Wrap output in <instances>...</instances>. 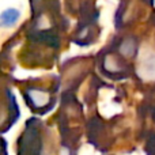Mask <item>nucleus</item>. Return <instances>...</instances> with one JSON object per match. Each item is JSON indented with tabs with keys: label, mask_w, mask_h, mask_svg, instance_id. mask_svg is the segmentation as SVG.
<instances>
[{
	"label": "nucleus",
	"mask_w": 155,
	"mask_h": 155,
	"mask_svg": "<svg viewBox=\"0 0 155 155\" xmlns=\"http://www.w3.org/2000/svg\"><path fill=\"white\" fill-rule=\"evenodd\" d=\"M31 19L23 26L26 45L22 60L29 67H52L61 48L63 34L70 27L59 2H31Z\"/></svg>",
	"instance_id": "1"
},
{
	"label": "nucleus",
	"mask_w": 155,
	"mask_h": 155,
	"mask_svg": "<svg viewBox=\"0 0 155 155\" xmlns=\"http://www.w3.org/2000/svg\"><path fill=\"white\" fill-rule=\"evenodd\" d=\"M16 151L18 155H59L52 131L38 117H31L25 123Z\"/></svg>",
	"instance_id": "2"
},
{
	"label": "nucleus",
	"mask_w": 155,
	"mask_h": 155,
	"mask_svg": "<svg viewBox=\"0 0 155 155\" xmlns=\"http://www.w3.org/2000/svg\"><path fill=\"white\" fill-rule=\"evenodd\" d=\"M68 7L76 15V27L71 35L70 41L78 46H90L98 41L101 34L99 26V10L94 2H74L68 3Z\"/></svg>",
	"instance_id": "3"
},
{
	"label": "nucleus",
	"mask_w": 155,
	"mask_h": 155,
	"mask_svg": "<svg viewBox=\"0 0 155 155\" xmlns=\"http://www.w3.org/2000/svg\"><path fill=\"white\" fill-rule=\"evenodd\" d=\"M40 82L41 79L29 80L23 86H21V93L27 107L35 114L42 116L48 114L54 109L61 84L59 76L51 86L40 84Z\"/></svg>",
	"instance_id": "4"
},
{
	"label": "nucleus",
	"mask_w": 155,
	"mask_h": 155,
	"mask_svg": "<svg viewBox=\"0 0 155 155\" xmlns=\"http://www.w3.org/2000/svg\"><path fill=\"white\" fill-rule=\"evenodd\" d=\"M98 74L110 80H125L135 78V64L124 59L114 48L107 44L94 57Z\"/></svg>",
	"instance_id": "5"
},
{
	"label": "nucleus",
	"mask_w": 155,
	"mask_h": 155,
	"mask_svg": "<svg viewBox=\"0 0 155 155\" xmlns=\"http://www.w3.org/2000/svg\"><path fill=\"white\" fill-rule=\"evenodd\" d=\"M151 26L155 30V12L151 14ZM153 41L154 44L151 46H142L135 63V79L143 88L146 98L155 97V33Z\"/></svg>",
	"instance_id": "6"
},
{
	"label": "nucleus",
	"mask_w": 155,
	"mask_h": 155,
	"mask_svg": "<svg viewBox=\"0 0 155 155\" xmlns=\"http://www.w3.org/2000/svg\"><path fill=\"white\" fill-rule=\"evenodd\" d=\"M86 136L91 146L101 153H107L116 142V123L101 117L93 116L86 121Z\"/></svg>",
	"instance_id": "7"
},
{
	"label": "nucleus",
	"mask_w": 155,
	"mask_h": 155,
	"mask_svg": "<svg viewBox=\"0 0 155 155\" xmlns=\"http://www.w3.org/2000/svg\"><path fill=\"white\" fill-rule=\"evenodd\" d=\"M112 48H114L124 59H127L131 63H136L137 57H139L140 49H142V40L137 34L131 31L127 33H116L109 41Z\"/></svg>",
	"instance_id": "8"
},
{
	"label": "nucleus",
	"mask_w": 155,
	"mask_h": 155,
	"mask_svg": "<svg viewBox=\"0 0 155 155\" xmlns=\"http://www.w3.org/2000/svg\"><path fill=\"white\" fill-rule=\"evenodd\" d=\"M147 3H135V2H121L117 7L114 15V27L117 33H127L131 26L143 14V7Z\"/></svg>",
	"instance_id": "9"
},
{
	"label": "nucleus",
	"mask_w": 155,
	"mask_h": 155,
	"mask_svg": "<svg viewBox=\"0 0 155 155\" xmlns=\"http://www.w3.org/2000/svg\"><path fill=\"white\" fill-rule=\"evenodd\" d=\"M19 106L16 104L15 95L12 90L7 86H3L2 90V134H5L10 128L15 125V123L19 120Z\"/></svg>",
	"instance_id": "10"
},
{
	"label": "nucleus",
	"mask_w": 155,
	"mask_h": 155,
	"mask_svg": "<svg viewBox=\"0 0 155 155\" xmlns=\"http://www.w3.org/2000/svg\"><path fill=\"white\" fill-rule=\"evenodd\" d=\"M21 18V11L18 8H5L4 11H2L0 14V26L3 29H8L16 25V22Z\"/></svg>",
	"instance_id": "11"
},
{
	"label": "nucleus",
	"mask_w": 155,
	"mask_h": 155,
	"mask_svg": "<svg viewBox=\"0 0 155 155\" xmlns=\"http://www.w3.org/2000/svg\"><path fill=\"white\" fill-rule=\"evenodd\" d=\"M143 150L146 155H155V129H148L142 135Z\"/></svg>",
	"instance_id": "12"
},
{
	"label": "nucleus",
	"mask_w": 155,
	"mask_h": 155,
	"mask_svg": "<svg viewBox=\"0 0 155 155\" xmlns=\"http://www.w3.org/2000/svg\"><path fill=\"white\" fill-rule=\"evenodd\" d=\"M140 113L143 117H148L153 124H155V97L146 98L140 105Z\"/></svg>",
	"instance_id": "13"
},
{
	"label": "nucleus",
	"mask_w": 155,
	"mask_h": 155,
	"mask_svg": "<svg viewBox=\"0 0 155 155\" xmlns=\"http://www.w3.org/2000/svg\"><path fill=\"white\" fill-rule=\"evenodd\" d=\"M59 155H78V147L72 144H67V143L60 142V150Z\"/></svg>",
	"instance_id": "14"
}]
</instances>
